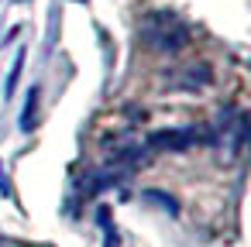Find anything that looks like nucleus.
Returning a JSON list of instances; mask_svg holds the SVG:
<instances>
[{"label":"nucleus","mask_w":251,"mask_h":247,"mask_svg":"<svg viewBox=\"0 0 251 247\" xmlns=\"http://www.w3.org/2000/svg\"><path fill=\"white\" fill-rule=\"evenodd\" d=\"M35 107H38V86L28 90V103H25V113H21V131L35 127Z\"/></svg>","instance_id":"5"},{"label":"nucleus","mask_w":251,"mask_h":247,"mask_svg":"<svg viewBox=\"0 0 251 247\" xmlns=\"http://www.w3.org/2000/svg\"><path fill=\"white\" fill-rule=\"evenodd\" d=\"M176 79H169V86L172 90H203V86H210V69L206 66H189V69H182V72H172Z\"/></svg>","instance_id":"3"},{"label":"nucleus","mask_w":251,"mask_h":247,"mask_svg":"<svg viewBox=\"0 0 251 247\" xmlns=\"http://www.w3.org/2000/svg\"><path fill=\"white\" fill-rule=\"evenodd\" d=\"M145 199H151V202H162V206H165L169 213H176V202H172V199H169L165 192H155V189H148V192H145Z\"/></svg>","instance_id":"7"},{"label":"nucleus","mask_w":251,"mask_h":247,"mask_svg":"<svg viewBox=\"0 0 251 247\" xmlns=\"http://www.w3.org/2000/svg\"><path fill=\"white\" fill-rule=\"evenodd\" d=\"M203 134L196 127H176V131H158L148 137V151H186L200 141Z\"/></svg>","instance_id":"2"},{"label":"nucleus","mask_w":251,"mask_h":247,"mask_svg":"<svg viewBox=\"0 0 251 247\" xmlns=\"http://www.w3.org/2000/svg\"><path fill=\"white\" fill-rule=\"evenodd\" d=\"M97 220H100V226H103V247H117V233H114V226H110V209L100 206V209H97Z\"/></svg>","instance_id":"6"},{"label":"nucleus","mask_w":251,"mask_h":247,"mask_svg":"<svg viewBox=\"0 0 251 247\" xmlns=\"http://www.w3.org/2000/svg\"><path fill=\"white\" fill-rule=\"evenodd\" d=\"M138 35H141V42L151 48V52H182L186 45H189V28H186V21H179L176 14H169V11H151V14H145V21H141V28H138Z\"/></svg>","instance_id":"1"},{"label":"nucleus","mask_w":251,"mask_h":247,"mask_svg":"<svg viewBox=\"0 0 251 247\" xmlns=\"http://www.w3.org/2000/svg\"><path fill=\"white\" fill-rule=\"evenodd\" d=\"M25 48H18V55H14V66H11V76H7V83H4V96H14V90H18V79H21V69H25Z\"/></svg>","instance_id":"4"}]
</instances>
